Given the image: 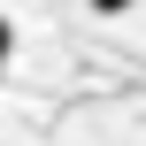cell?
Returning <instances> with one entry per match:
<instances>
[{"label": "cell", "instance_id": "6da1fadb", "mask_svg": "<svg viewBox=\"0 0 146 146\" xmlns=\"http://www.w3.org/2000/svg\"><path fill=\"white\" fill-rule=\"evenodd\" d=\"M92 15H123V8H139V0H85Z\"/></svg>", "mask_w": 146, "mask_h": 146}, {"label": "cell", "instance_id": "7a4b0ae2", "mask_svg": "<svg viewBox=\"0 0 146 146\" xmlns=\"http://www.w3.org/2000/svg\"><path fill=\"white\" fill-rule=\"evenodd\" d=\"M8 54H15V23L0 15V69H8Z\"/></svg>", "mask_w": 146, "mask_h": 146}]
</instances>
